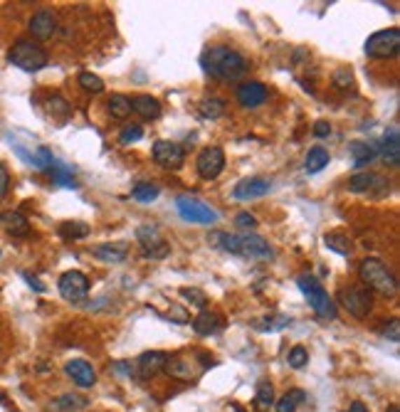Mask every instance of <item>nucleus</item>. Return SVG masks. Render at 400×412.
Listing matches in <instances>:
<instances>
[{
  "instance_id": "obj_47",
  "label": "nucleus",
  "mask_w": 400,
  "mask_h": 412,
  "mask_svg": "<svg viewBox=\"0 0 400 412\" xmlns=\"http://www.w3.org/2000/svg\"><path fill=\"white\" fill-rule=\"evenodd\" d=\"M314 134L319 136V138H326L329 134H331V124H329V121H317V124H314Z\"/></svg>"
},
{
  "instance_id": "obj_31",
  "label": "nucleus",
  "mask_w": 400,
  "mask_h": 412,
  "mask_svg": "<svg viewBox=\"0 0 400 412\" xmlns=\"http://www.w3.org/2000/svg\"><path fill=\"white\" fill-rule=\"evenodd\" d=\"M136 237H139L141 247H151V245H158V242H163L161 230H158L156 225H141L139 230H136Z\"/></svg>"
},
{
  "instance_id": "obj_6",
  "label": "nucleus",
  "mask_w": 400,
  "mask_h": 412,
  "mask_svg": "<svg viewBox=\"0 0 400 412\" xmlns=\"http://www.w3.org/2000/svg\"><path fill=\"white\" fill-rule=\"evenodd\" d=\"M400 52V30L390 27V30H380L366 40V55L371 59H390Z\"/></svg>"
},
{
  "instance_id": "obj_32",
  "label": "nucleus",
  "mask_w": 400,
  "mask_h": 412,
  "mask_svg": "<svg viewBox=\"0 0 400 412\" xmlns=\"http://www.w3.org/2000/svg\"><path fill=\"white\" fill-rule=\"evenodd\" d=\"M60 235L67 240H84L89 235V225L84 222H62L60 225Z\"/></svg>"
},
{
  "instance_id": "obj_9",
  "label": "nucleus",
  "mask_w": 400,
  "mask_h": 412,
  "mask_svg": "<svg viewBox=\"0 0 400 412\" xmlns=\"http://www.w3.org/2000/svg\"><path fill=\"white\" fill-rule=\"evenodd\" d=\"M195 168H198V176L203 178V180H215V178L223 173L225 168V153L220 146H208L200 151V156H198L195 161Z\"/></svg>"
},
{
  "instance_id": "obj_51",
  "label": "nucleus",
  "mask_w": 400,
  "mask_h": 412,
  "mask_svg": "<svg viewBox=\"0 0 400 412\" xmlns=\"http://www.w3.org/2000/svg\"><path fill=\"white\" fill-rule=\"evenodd\" d=\"M116 371H119V373H129V376H131V373H134V368H131V365H126V360H121V363L116 365Z\"/></svg>"
},
{
  "instance_id": "obj_19",
  "label": "nucleus",
  "mask_w": 400,
  "mask_h": 412,
  "mask_svg": "<svg viewBox=\"0 0 400 412\" xmlns=\"http://www.w3.org/2000/svg\"><path fill=\"white\" fill-rule=\"evenodd\" d=\"M131 111H136V114L146 121L158 119V116H161V101L151 94H136L134 99H131Z\"/></svg>"
},
{
  "instance_id": "obj_21",
  "label": "nucleus",
  "mask_w": 400,
  "mask_h": 412,
  "mask_svg": "<svg viewBox=\"0 0 400 412\" xmlns=\"http://www.w3.org/2000/svg\"><path fill=\"white\" fill-rule=\"evenodd\" d=\"M0 225H3V230L11 232L13 237H25L30 232V222L22 213L18 210H8V213H0Z\"/></svg>"
},
{
  "instance_id": "obj_15",
  "label": "nucleus",
  "mask_w": 400,
  "mask_h": 412,
  "mask_svg": "<svg viewBox=\"0 0 400 412\" xmlns=\"http://www.w3.org/2000/svg\"><path fill=\"white\" fill-rule=\"evenodd\" d=\"M237 101L244 109H257L267 101V87L262 82H244L237 87Z\"/></svg>"
},
{
  "instance_id": "obj_4",
  "label": "nucleus",
  "mask_w": 400,
  "mask_h": 412,
  "mask_svg": "<svg viewBox=\"0 0 400 412\" xmlns=\"http://www.w3.org/2000/svg\"><path fill=\"white\" fill-rule=\"evenodd\" d=\"M296 287H299V292L309 299V304H312L317 316L336 318V304H333V299L329 297L326 289L319 284L317 277H312V274H302V277L296 279Z\"/></svg>"
},
{
  "instance_id": "obj_18",
  "label": "nucleus",
  "mask_w": 400,
  "mask_h": 412,
  "mask_svg": "<svg viewBox=\"0 0 400 412\" xmlns=\"http://www.w3.org/2000/svg\"><path fill=\"white\" fill-rule=\"evenodd\" d=\"M380 153H383V161L388 163L390 168H398L400 166V134H398V126H390V129L385 131Z\"/></svg>"
},
{
  "instance_id": "obj_24",
  "label": "nucleus",
  "mask_w": 400,
  "mask_h": 412,
  "mask_svg": "<svg viewBox=\"0 0 400 412\" xmlns=\"http://www.w3.org/2000/svg\"><path fill=\"white\" fill-rule=\"evenodd\" d=\"M326 166H329V151H326V148H324V146L309 148L307 158H304V171L314 176V173L324 171Z\"/></svg>"
},
{
  "instance_id": "obj_40",
  "label": "nucleus",
  "mask_w": 400,
  "mask_h": 412,
  "mask_svg": "<svg viewBox=\"0 0 400 412\" xmlns=\"http://www.w3.org/2000/svg\"><path fill=\"white\" fill-rule=\"evenodd\" d=\"M333 87L341 89V92H348V89H354V74L348 67H338L333 72Z\"/></svg>"
},
{
  "instance_id": "obj_26",
  "label": "nucleus",
  "mask_w": 400,
  "mask_h": 412,
  "mask_svg": "<svg viewBox=\"0 0 400 412\" xmlns=\"http://www.w3.org/2000/svg\"><path fill=\"white\" fill-rule=\"evenodd\" d=\"M50 176H53V180L57 183V185H62V188H77L74 171L67 163H53V166H50Z\"/></svg>"
},
{
  "instance_id": "obj_39",
  "label": "nucleus",
  "mask_w": 400,
  "mask_h": 412,
  "mask_svg": "<svg viewBox=\"0 0 400 412\" xmlns=\"http://www.w3.org/2000/svg\"><path fill=\"white\" fill-rule=\"evenodd\" d=\"M47 111H50L53 116H60V119H67L69 111H72V109H69V104L62 99V97H60V94H53L50 99H47Z\"/></svg>"
},
{
  "instance_id": "obj_42",
  "label": "nucleus",
  "mask_w": 400,
  "mask_h": 412,
  "mask_svg": "<svg viewBox=\"0 0 400 412\" xmlns=\"http://www.w3.org/2000/svg\"><path fill=\"white\" fill-rule=\"evenodd\" d=\"M141 138H144V129H141V126H136V124L126 126V129L119 134V141L124 143V146H129V143L141 141Z\"/></svg>"
},
{
  "instance_id": "obj_35",
  "label": "nucleus",
  "mask_w": 400,
  "mask_h": 412,
  "mask_svg": "<svg viewBox=\"0 0 400 412\" xmlns=\"http://www.w3.org/2000/svg\"><path fill=\"white\" fill-rule=\"evenodd\" d=\"M255 402H257V407H260V410H270V405L275 402V390H272L270 381H260V383H257Z\"/></svg>"
},
{
  "instance_id": "obj_44",
  "label": "nucleus",
  "mask_w": 400,
  "mask_h": 412,
  "mask_svg": "<svg viewBox=\"0 0 400 412\" xmlns=\"http://www.w3.org/2000/svg\"><path fill=\"white\" fill-rule=\"evenodd\" d=\"M235 225H237L240 230H255L257 227V218L249 213H237L235 215Z\"/></svg>"
},
{
  "instance_id": "obj_17",
  "label": "nucleus",
  "mask_w": 400,
  "mask_h": 412,
  "mask_svg": "<svg viewBox=\"0 0 400 412\" xmlns=\"http://www.w3.org/2000/svg\"><path fill=\"white\" fill-rule=\"evenodd\" d=\"M92 255L102 262H109V264H119V262H124L126 255H129V245H126V242H104V245L94 247Z\"/></svg>"
},
{
  "instance_id": "obj_38",
  "label": "nucleus",
  "mask_w": 400,
  "mask_h": 412,
  "mask_svg": "<svg viewBox=\"0 0 400 412\" xmlns=\"http://www.w3.org/2000/svg\"><path fill=\"white\" fill-rule=\"evenodd\" d=\"M181 297L186 299V301H191L193 306H198V308H205V306H208V297H205L203 289L183 287V289H181Z\"/></svg>"
},
{
  "instance_id": "obj_33",
  "label": "nucleus",
  "mask_w": 400,
  "mask_h": 412,
  "mask_svg": "<svg viewBox=\"0 0 400 412\" xmlns=\"http://www.w3.org/2000/svg\"><path fill=\"white\" fill-rule=\"evenodd\" d=\"M200 114L208 116V119H218L225 114V101L220 97H208V99L200 101Z\"/></svg>"
},
{
  "instance_id": "obj_37",
  "label": "nucleus",
  "mask_w": 400,
  "mask_h": 412,
  "mask_svg": "<svg viewBox=\"0 0 400 412\" xmlns=\"http://www.w3.org/2000/svg\"><path fill=\"white\" fill-rule=\"evenodd\" d=\"M84 405H87V400L77 395H62L55 400V410H60V412H77V410H82Z\"/></svg>"
},
{
  "instance_id": "obj_34",
  "label": "nucleus",
  "mask_w": 400,
  "mask_h": 412,
  "mask_svg": "<svg viewBox=\"0 0 400 412\" xmlns=\"http://www.w3.org/2000/svg\"><path fill=\"white\" fill-rule=\"evenodd\" d=\"M304 392L302 390H289L287 395L280 397V402H277V412H294L296 407H299V402H304Z\"/></svg>"
},
{
  "instance_id": "obj_10",
  "label": "nucleus",
  "mask_w": 400,
  "mask_h": 412,
  "mask_svg": "<svg viewBox=\"0 0 400 412\" xmlns=\"http://www.w3.org/2000/svg\"><path fill=\"white\" fill-rule=\"evenodd\" d=\"M153 161L166 171H178L186 163V151L176 141H156L153 143Z\"/></svg>"
},
{
  "instance_id": "obj_49",
  "label": "nucleus",
  "mask_w": 400,
  "mask_h": 412,
  "mask_svg": "<svg viewBox=\"0 0 400 412\" xmlns=\"http://www.w3.org/2000/svg\"><path fill=\"white\" fill-rule=\"evenodd\" d=\"M171 318H176L178 324H188V313L183 311L181 306H176V308H173V311H171Z\"/></svg>"
},
{
  "instance_id": "obj_27",
  "label": "nucleus",
  "mask_w": 400,
  "mask_h": 412,
  "mask_svg": "<svg viewBox=\"0 0 400 412\" xmlns=\"http://www.w3.org/2000/svg\"><path fill=\"white\" fill-rule=\"evenodd\" d=\"M106 111L111 114V119H126L131 114V99L124 94H111L106 99Z\"/></svg>"
},
{
  "instance_id": "obj_23",
  "label": "nucleus",
  "mask_w": 400,
  "mask_h": 412,
  "mask_svg": "<svg viewBox=\"0 0 400 412\" xmlns=\"http://www.w3.org/2000/svg\"><path fill=\"white\" fill-rule=\"evenodd\" d=\"M375 185H388L383 176L378 173H356L351 180H348V190H354V193H371Z\"/></svg>"
},
{
  "instance_id": "obj_46",
  "label": "nucleus",
  "mask_w": 400,
  "mask_h": 412,
  "mask_svg": "<svg viewBox=\"0 0 400 412\" xmlns=\"http://www.w3.org/2000/svg\"><path fill=\"white\" fill-rule=\"evenodd\" d=\"M8 188H11V173H8V168L0 163V200L8 195Z\"/></svg>"
},
{
  "instance_id": "obj_22",
  "label": "nucleus",
  "mask_w": 400,
  "mask_h": 412,
  "mask_svg": "<svg viewBox=\"0 0 400 412\" xmlns=\"http://www.w3.org/2000/svg\"><path fill=\"white\" fill-rule=\"evenodd\" d=\"M348 153H351V161H354L356 168H366L375 156H378V146L366 141H354L348 143Z\"/></svg>"
},
{
  "instance_id": "obj_45",
  "label": "nucleus",
  "mask_w": 400,
  "mask_h": 412,
  "mask_svg": "<svg viewBox=\"0 0 400 412\" xmlns=\"http://www.w3.org/2000/svg\"><path fill=\"white\" fill-rule=\"evenodd\" d=\"M383 336L388 341H393V343H398V341H400V324H398V318H390L388 326L383 329Z\"/></svg>"
},
{
  "instance_id": "obj_28",
  "label": "nucleus",
  "mask_w": 400,
  "mask_h": 412,
  "mask_svg": "<svg viewBox=\"0 0 400 412\" xmlns=\"http://www.w3.org/2000/svg\"><path fill=\"white\" fill-rule=\"evenodd\" d=\"M291 324V318L284 316V313H277V316H267V318H260V321H255V329L257 331H270V334H275V331H282L287 329V326Z\"/></svg>"
},
{
  "instance_id": "obj_1",
  "label": "nucleus",
  "mask_w": 400,
  "mask_h": 412,
  "mask_svg": "<svg viewBox=\"0 0 400 412\" xmlns=\"http://www.w3.org/2000/svg\"><path fill=\"white\" fill-rule=\"evenodd\" d=\"M200 64L210 77L220 79V82H235L247 72V59L228 45H215V48L205 50Z\"/></svg>"
},
{
  "instance_id": "obj_20",
  "label": "nucleus",
  "mask_w": 400,
  "mask_h": 412,
  "mask_svg": "<svg viewBox=\"0 0 400 412\" xmlns=\"http://www.w3.org/2000/svg\"><path fill=\"white\" fill-rule=\"evenodd\" d=\"M223 329V316L215 311H200L195 318H193V331H195L198 336H213L218 334V331Z\"/></svg>"
},
{
  "instance_id": "obj_5",
  "label": "nucleus",
  "mask_w": 400,
  "mask_h": 412,
  "mask_svg": "<svg viewBox=\"0 0 400 412\" xmlns=\"http://www.w3.org/2000/svg\"><path fill=\"white\" fill-rule=\"evenodd\" d=\"M176 210L186 222H193V225H215L220 218L210 205H205L203 200L193 198V195H178Z\"/></svg>"
},
{
  "instance_id": "obj_48",
  "label": "nucleus",
  "mask_w": 400,
  "mask_h": 412,
  "mask_svg": "<svg viewBox=\"0 0 400 412\" xmlns=\"http://www.w3.org/2000/svg\"><path fill=\"white\" fill-rule=\"evenodd\" d=\"M22 279H25V282L30 284V289H35V292H45V284H42L37 277H32L30 271H22Z\"/></svg>"
},
{
  "instance_id": "obj_2",
  "label": "nucleus",
  "mask_w": 400,
  "mask_h": 412,
  "mask_svg": "<svg viewBox=\"0 0 400 412\" xmlns=\"http://www.w3.org/2000/svg\"><path fill=\"white\" fill-rule=\"evenodd\" d=\"M359 277L368 292H378L383 297H395L398 294V279L393 277V271L385 267V262L368 257L359 264Z\"/></svg>"
},
{
  "instance_id": "obj_11",
  "label": "nucleus",
  "mask_w": 400,
  "mask_h": 412,
  "mask_svg": "<svg viewBox=\"0 0 400 412\" xmlns=\"http://www.w3.org/2000/svg\"><path fill=\"white\" fill-rule=\"evenodd\" d=\"M270 190H272L270 178L252 176V178H244V180H240L237 185H235L233 198L235 200H257V198H265Z\"/></svg>"
},
{
  "instance_id": "obj_50",
  "label": "nucleus",
  "mask_w": 400,
  "mask_h": 412,
  "mask_svg": "<svg viewBox=\"0 0 400 412\" xmlns=\"http://www.w3.org/2000/svg\"><path fill=\"white\" fill-rule=\"evenodd\" d=\"M348 412H368V407L364 405V402H351V407H348Z\"/></svg>"
},
{
  "instance_id": "obj_52",
  "label": "nucleus",
  "mask_w": 400,
  "mask_h": 412,
  "mask_svg": "<svg viewBox=\"0 0 400 412\" xmlns=\"http://www.w3.org/2000/svg\"><path fill=\"white\" fill-rule=\"evenodd\" d=\"M385 412H400V407H398V405H390V407H388V410H385Z\"/></svg>"
},
{
  "instance_id": "obj_7",
  "label": "nucleus",
  "mask_w": 400,
  "mask_h": 412,
  "mask_svg": "<svg viewBox=\"0 0 400 412\" xmlns=\"http://www.w3.org/2000/svg\"><path fill=\"white\" fill-rule=\"evenodd\" d=\"M338 301L343 304L348 313L354 318H366L373 308V292L364 287V284H356V287H348L338 292Z\"/></svg>"
},
{
  "instance_id": "obj_29",
  "label": "nucleus",
  "mask_w": 400,
  "mask_h": 412,
  "mask_svg": "<svg viewBox=\"0 0 400 412\" xmlns=\"http://www.w3.org/2000/svg\"><path fill=\"white\" fill-rule=\"evenodd\" d=\"M329 250H333L336 255H351V240H348L343 232H326L324 235Z\"/></svg>"
},
{
  "instance_id": "obj_41",
  "label": "nucleus",
  "mask_w": 400,
  "mask_h": 412,
  "mask_svg": "<svg viewBox=\"0 0 400 412\" xmlns=\"http://www.w3.org/2000/svg\"><path fill=\"white\" fill-rule=\"evenodd\" d=\"M287 363L291 365V368H304V365L309 363V353H307V348L304 346H294V348L289 350V355H287Z\"/></svg>"
},
{
  "instance_id": "obj_36",
  "label": "nucleus",
  "mask_w": 400,
  "mask_h": 412,
  "mask_svg": "<svg viewBox=\"0 0 400 412\" xmlns=\"http://www.w3.org/2000/svg\"><path fill=\"white\" fill-rule=\"evenodd\" d=\"M77 82L84 92H92V94H102V92H104V82H102V77H97V74H92V72H82Z\"/></svg>"
},
{
  "instance_id": "obj_25",
  "label": "nucleus",
  "mask_w": 400,
  "mask_h": 412,
  "mask_svg": "<svg viewBox=\"0 0 400 412\" xmlns=\"http://www.w3.org/2000/svg\"><path fill=\"white\" fill-rule=\"evenodd\" d=\"M163 371H166L168 376H173V378H181V381H191V378L195 376V371H193V363H191V360H186V358H168Z\"/></svg>"
},
{
  "instance_id": "obj_12",
  "label": "nucleus",
  "mask_w": 400,
  "mask_h": 412,
  "mask_svg": "<svg viewBox=\"0 0 400 412\" xmlns=\"http://www.w3.org/2000/svg\"><path fill=\"white\" fill-rule=\"evenodd\" d=\"M237 237H240V257H249V260H272L275 257V250H272L265 237L255 235V232H247V235H237Z\"/></svg>"
},
{
  "instance_id": "obj_14",
  "label": "nucleus",
  "mask_w": 400,
  "mask_h": 412,
  "mask_svg": "<svg viewBox=\"0 0 400 412\" xmlns=\"http://www.w3.org/2000/svg\"><path fill=\"white\" fill-rule=\"evenodd\" d=\"M27 30H30V35L35 37V40H50V37L55 35V30H57L55 13L47 10V8L37 10L35 15L30 17V22H27Z\"/></svg>"
},
{
  "instance_id": "obj_3",
  "label": "nucleus",
  "mask_w": 400,
  "mask_h": 412,
  "mask_svg": "<svg viewBox=\"0 0 400 412\" xmlns=\"http://www.w3.org/2000/svg\"><path fill=\"white\" fill-rule=\"evenodd\" d=\"M8 62L22 72H40L42 67H47V52L32 40H15L8 50Z\"/></svg>"
},
{
  "instance_id": "obj_16",
  "label": "nucleus",
  "mask_w": 400,
  "mask_h": 412,
  "mask_svg": "<svg viewBox=\"0 0 400 412\" xmlns=\"http://www.w3.org/2000/svg\"><path fill=\"white\" fill-rule=\"evenodd\" d=\"M64 373L72 378V383H77L79 388H94L97 385V373H94L92 363L82 358H74L64 365Z\"/></svg>"
},
{
  "instance_id": "obj_13",
  "label": "nucleus",
  "mask_w": 400,
  "mask_h": 412,
  "mask_svg": "<svg viewBox=\"0 0 400 412\" xmlns=\"http://www.w3.org/2000/svg\"><path fill=\"white\" fill-rule=\"evenodd\" d=\"M168 355L163 350H146V353L139 355L136 360V373H139L141 381H149V378L158 376V373L166 368Z\"/></svg>"
},
{
  "instance_id": "obj_43",
  "label": "nucleus",
  "mask_w": 400,
  "mask_h": 412,
  "mask_svg": "<svg viewBox=\"0 0 400 412\" xmlns=\"http://www.w3.org/2000/svg\"><path fill=\"white\" fill-rule=\"evenodd\" d=\"M141 252H144V257H151V260H163V257H168V252H171V245L163 240V242H158V245L141 247Z\"/></svg>"
},
{
  "instance_id": "obj_30",
  "label": "nucleus",
  "mask_w": 400,
  "mask_h": 412,
  "mask_svg": "<svg viewBox=\"0 0 400 412\" xmlns=\"http://www.w3.org/2000/svg\"><path fill=\"white\" fill-rule=\"evenodd\" d=\"M158 193H161V188H158L156 183H139L131 190V198L139 200V203H151V200L158 198Z\"/></svg>"
},
{
  "instance_id": "obj_8",
  "label": "nucleus",
  "mask_w": 400,
  "mask_h": 412,
  "mask_svg": "<svg viewBox=\"0 0 400 412\" xmlns=\"http://www.w3.org/2000/svg\"><path fill=\"white\" fill-rule=\"evenodd\" d=\"M57 287H60V294H62L64 301L82 304L89 294V279H87V274H82V271L69 269L60 277Z\"/></svg>"
}]
</instances>
